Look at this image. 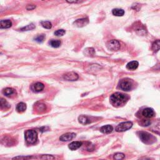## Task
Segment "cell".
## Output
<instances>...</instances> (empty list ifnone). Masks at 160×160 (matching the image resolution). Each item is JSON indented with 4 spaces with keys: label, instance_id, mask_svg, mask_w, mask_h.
<instances>
[{
    "label": "cell",
    "instance_id": "ac0fdd59",
    "mask_svg": "<svg viewBox=\"0 0 160 160\" xmlns=\"http://www.w3.org/2000/svg\"><path fill=\"white\" fill-rule=\"evenodd\" d=\"M15 93V90L11 88H6L3 90V94H5L6 96L10 97L13 95Z\"/></svg>",
    "mask_w": 160,
    "mask_h": 160
},
{
    "label": "cell",
    "instance_id": "603a6c76",
    "mask_svg": "<svg viewBox=\"0 0 160 160\" xmlns=\"http://www.w3.org/2000/svg\"><path fill=\"white\" fill-rule=\"evenodd\" d=\"M84 53L88 56H93L95 54V51L93 48H88L84 50Z\"/></svg>",
    "mask_w": 160,
    "mask_h": 160
},
{
    "label": "cell",
    "instance_id": "7c38bea8",
    "mask_svg": "<svg viewBox=\"0 0 160 160\" xmlns=\"http://www.w3.org/2000/svg\"><path fill=\"white\" fill-rule=\"evenodd\" d=\"M44 86L43 83L40 82H37L33 84L31 86V90L34 91V92H40L42 90L44 89Z\"/></svg>",
    "mask_w": 160,
    "mask_h": 160
},
{
    "label": "cell",
    "instance_id": "8992f818",
    "mask_svg": "<svg viewBox=\"0 0 160 160\" xmlns=\"http://www.w3.org/2000/svg\"><path fill=\"white\" fill-rule=\"evenodd\" d=\"M119 87L121 90L125 91H128L132 89L133 84L131 81L127 80H123L119 83Z\"/></svg>",
    "mask_w": 160,
    "mask_h": 160
},
{
    "label": "cell",
    "instance_id": "277c9868",
    "mask_svg": "<svg viewBox=\"0 0 160 160\" xmlns=\"http://www.w3.org/2000/svg\"><path fill=\"white\" fill-rule=\"evenodd\" d=\"M25 139L29 144H35L38 140V133L35 130H27L25 132Z\"/></svg>",
    "mask_w": 160,
    "mask_h": 160
},
{
    "label": "cell",
    "instance_id": "ffe728a7",
    "mask_svg": "<svg viewBox=\"0 0 160 160\" xmlns=\"http://www.w3.org/2000/svg\"><path fill=\"white\" fill-rule=\"evenodd\" d=\"M78 121L81 124H83V125H88V124H90L91 123L90 119L86 116H80L78 117Z\"/></svg>",
    "mask_w": 160,
    "mask_h": 160
},
{
    "label": "cell",
    "instance_id": "30bf717a",
    "mask_svg": "<svg viewBox=\"0 0 160 160\" xmlns=\"http://www.w3.org/2000/svg\"><path fill=\"white\" fill-rule=\"evenodd\" d=\"M76 136V134L74 133H67L61 135L60 137V140L61 141H68L72 140Z\"/></svg>",
    "mask_w": 160,
    "mask_h": 160
},
{
    "label": "cell",
    "instance_id": "7a4b0ae2",
    "mask_svg": "<svg viewBox=\"0 0 160 160\" xmlns=\"http://www.w3.org/2000/svg\"><path fill=\"white\" fill-rule=\"evenodd\" d=\"M55 158L53 155H41L34 156H18L13 158V160H53Z\"/></svg>",
    "mask_w": 160,
    "mask_h": 160
},
{
    "label": "cell",
    "instance_id": "d6a6232c",
    "mask_svg": "<svg viewBox=\"0 0 160 160\" xmlns=\"http://www.w3.org/2000/svg\"><path fill=\"white\" fill-rule=\"evenodd\" d=\"M143 123H142L143 126H148V125H150V124H151V122H150L149 121H145V120H143Z\"/></svg>",
    "mask_w": 160,
    "mask_h": 160
},
{
    "label": "cell",
    "instance_id": "e575fe53",
    "mask_svg": "<svg viewBox=\"0 0 160 160\" xmlns=\"http://www.w3.org/2000/svg\"><path fill=\"white\" fill-rule=\"evenodd\" d=\"M102 160H104V159H102Z\"/></svg>",
    "mask_w": 160,
    "mask_h": 160
},
{
    "label": "cell",
    "instance_id": "f1b7e54d",
    "mask_svg": "<svg viewBox=\"0 0 160 160\" xmlns=\"http://www.w3.org/2000/svg\"><path fill=\"white\" fill-rule=\"evenodd\" d=\"M125 155L123 153H117L116 154L114 155L113 158L115 159V160H121L123 159H124L125 158Z\"/></svg>",
    "mask_w": 160,
    "mask_h": 160
},
{
    "label": "cell",
    "instance_id": "4316f807",
    "mask_svg": "<svg viewBox=\"0 0 160 160\" xmlns=\"http://www.w3.org/2000/svg\"><path fill=\"white\" fill-rule=\"evenodd\" d=\"M35 28V25H34V24H30V25H28L27 26H26V27L22 28L20 29V30L22 31H29V30H32V29H33Z\"/></svg>",
    "mask_w": 160,
    "mask_h": 160
},
{
    "label": "cell",
    "instance_id": "9a60e30c",
    "mask_svg": "<svg viewBox=\"0 0 160 160\" xmlns=\"http://www.w3.org/2000/svg\"><path fill=\"white\" fill-rule=\"evenodd\" d=\"M81 145H82V142L73 141L70 143L69 146H68V147H69V148L71 150H72V151H74V150H76L78 148H80L81 146Z\"/></svg>",
    "mask_w": 160,
    "mask_h": 160
},
{
    "label": "cell",
    "instance_id": "52a82bcc",
    "mask_svg": "<svg viewBox=\"0 0 160 160\" xmlns=\"http://www.w3.org/2000/svg\"><path fill=\"white\" fill-rule=\"evenodd\" d=\"M108 48L111 51H118L119 50L121 47V45L120 42L118 40H113L112 41H109V43L107 44Z\"/></svg>",
    "mask_w": 160,
    "mask_h": 160
},
{
    "label": "cell",
    "instance_id": "4fadbf2b",
    "mask_svg": "<svg viewBox=\"0 0 160 160\" xmlns=\"http://www.w3.org/2000/svg\"><path fill=\"white\" fill-rule=\"evenodd\" d=\"M12 22L9 19L0 21V29H6L11 27Z\"/></svg>",
    "mask_w": 160,
    "mask_h": 160
},
{
    "label": "cell",
    "instance_id": "5b68a950",
    "mask_svg": "<svg viewBox=\"0 0 160 160\" xmlns=\"http://www.w3.org/2000/svg\"><path fill=\"white\" fill-rule=\"evenodd\" d=\"M133 126V123L131 121H125L120 123L118 125L116 126V130L118 132H124L128 131V129L131 128Z\"/></svg>",
    "mask_w": 160,
    "mask_h": 160
},
{
    "label": "cell",
    "instance_id": "ba28073f",
    "mask_svg": "<svg viewBox=\"0 0 160 160\" xmlns=\"http://www.w3.org/2000/svg\"><path fill=\"white\" fill-rule=\"evenodd\" d=\"M63 78L66 81H76L79 78V76L77 73L74 72H69L63 75Z\"/></svg>",
    "mask_w": 160,
    "mask_h": 160
},
{
    "label": "cell",
    "instance_id": "6da1fadb",
    "mask_svg": "<svg viewBox=\"0 0 160 160\" xmlns=\"http://www.w3.org/2000/svg\"><path fill=\"white\" fill-rule=\"evenodd\" d=\"M128 96L121 93H115L110 96V102L114 106L120 107L125 105L128 102Z\"/></svg>",
    "mask_w": 160,
    "mask_h": 160
},
{
    "label": "cell",
    "instance_id": "4dcf8cb0",
    "mask_svg": "<svg viewBox=\"0 0 160 160\" xmlns=\"http://www.w3.org/2000/svg\"><path fill=\"white\" fill-rule=\"evenodd\" d=\"M36 8V6L33 5H28L27 6V10H33V9H34Z\"/></svg>",
    "mask_w": 160,
    "mask_h": 160
},
{
    "label": "cell",
    "instance_id": "3957f363",
    "mask_svg": "<svg viewBox=\"0 0 160 160\" xmlns=\"http://www.w3.org/2000/svg\"><path fill=\"white\" fill-rule=\"evenodd\" d=\"M138 136L141 141L145 144H151L155 141L156 138L151 134L145 131H140L138 133Z\"/></svg>",
    "mask_w": 160,
    "mask_h": 160
},
{
    "label": "cell",
    "instance_id": "1f68e13d",
    "mask_svg": "<svg viewBox=\"0 0 160 160\" xmlns=\"http://www.w3.org/2000/svg\"><path fill=\"white\" fill-rule=\"evenodd\" d=\"M40 129V131L44 132V131H48L49 128H48V127H47V126H43V127H41V128Z\"/></svg>",
    "mask_w": 160,
    "mask_h": 160
},
{
    "label": "cell",
    "instance_id": "9c48e42d",
    "mask_svg": "<svg viewBox=\"0 0 160 160\" xmlns=\"http://www.w3.org/2000/svg\"><path fill=\"white\" fill-rule=\"evenodd\" d=\"M89 23V20H88V18H81V19H78L77 20L75 21L73 23V25H74V26H76L77 27L79 28H82L85 27L86 25H87Z\"/></svg>",
    "mask_w": 160,
    "mask_h": 160
},
{
    "label": "cell",
    "instance_id": "44dd1931",
    "mask_svg": "<svg viewBox=\"0 0 160 160\" xmlns=\"http://www.w3.org/2000/svg\"><path fill=\"white\" fill-rule=\"evenodd\" d=\"M27 110V105L24 103H19L16 106V110L19 113H23Z\"/></svg>",
    "mask_w": 160,
    "mask_h": 160
},
{
    "label": "cell",
    "instance_id": "484cf974",
    "mask_svg": "<svg viewBox=\"0 0 160 160\" xmlns=\"http://www.w3.org/2000/svg\"><path fill=\"white\" fill-rule=\"evenodd\" d=\"M42 27L46 29H51L52 27V24L50 21H43L41 22Z\"/></svg>",
    "mask_w": 160,
    "mask_h": 160
},
{
    "label": "cell",
    "instance_id": "cb8c5ba5",
    "mask_svg": "<svg viewBox=\"0 0 160 160\" xmlns=\"http://www.w3.org/2000/svg\"><path fill=\"white\" fill-rule=\"evenodd\" d=\"M61 41L58 40H51L50 41V44L51 46L52 47L57 48L60 46L61 45Z\"/></svg>",
    "mask_w": 160,
    "mask_h": 160
},
{
    "label": "cell",
    "instance_id": "836d02e7",
    "mask_svg": "<svg viewBox=\"0 0 160 160\" xmlns=\"http://www.w3.org/2000/svg\"><path fill=\"white\" fill-rule=\"evenodd\" d=\"M139 160H151V159L150 158H142Z\"/></svg>",
    "mask_w": 160,
    "mask_h": 160
},
{
    "label": "cell",
    "instance_id": "83f0119b",
    "mask_svg": "<svg viewBox=\"0 0 160 160\" xmlns=\"http://www.w3.org/2000/svg\"><path fill=\"white\" fill-rule=\"evenodd\" d=\"M44 39H45V35H43V34H42V35H38L37 37H36L34 38V40L38 42V43H42V42L44 41Z\"/></svg>",
    "mask_w": 160,
    "mask_h": 160
},
{
    "label": "cell",
    "instance_id": "d6986e66",
    "mask_svg": "<svg viewBox=\"0 0 160 160\" xmlns=\"http://www.w3.org/2000/svg\"><path fill=\"white\" fill-rule=\"evenodd\" d=\"M36 110H37V112L42 113L44 112V111L46 110V106L44 104L42 103H38L36 104Z\"/></svg>",
    "mask_w": 160,
    "mask_h": 160
},
{
    "label": "cell",
    "instance_id": "2e32d148",
    "mask_svg": "<svg viewBox=\"0 0 160 160\" xmlns=\"http://www.w3.org/2000/svg\"><path fill=\"white\" fill-rule=\"evenodd\" d=\"M138 65H139V63L138 61H133L129 62V63L127 64L126 68L129 70H135L137 69V68L138 67Z\"/></svg>",
    "mask_w": 160,
    "mask_h": 160
},
{
    "label": "cell",
    "instance_id": "7402d4cb",
    "mask_svg": "<svg viewBox=\"0 0 160 160\" xmlns=\"http://www.w3.org/2000/svg\"><path fill=\"white\" fill-rule=\"evenodd\" d=\"M112 13L113 15H115L116 16H122L125 14V11L122 9H114L112 11Z\"/></svg>",
    "mask_w": 160,
    "mask_h": 160
},
{
    "label": "cell",
    "instance_id": "d4e9b609",
    "mask_svg": "<svg viewBox=\"0 0 160 160\" xmlns=\"http://www.w3.org/2000/svg\"><path fill=\"white\" fill-rule=\"evenodd\" d=\"M159 44H160V43H159V40H157L156 41H155L154 43H153L152 50L155 52L158 51L159 50Z\"/></svg>",
    "mask_w": 160,
    "mask_h": 160
},
{
    "label": "cell",
    "instance_id": "f546056e",
    "mask_svg": "<svg viewBox=\"0 0 160 160\" xmlns=\"http://www.w3.org/2000/svg\"><path fill=\"white\" fill-rule=\"evenodd\" d=\"M65 33H66V31L64 29H58V30L56 31L54 33V34L55 36H56V37H62V36H63Z\"/></svg>",
    "mask_w": 160,
    "mask_h": 160
},
{
    "label": "cell",
    "instance_id": "5bb4252c",
    "mask_svg": "<svg viewBox=\"0 0 160 160\" xmlns=\"http://www.w3.org/2000/svg\"><path fill=\"white\" fill-rule=\"evenodd\" d=\"M11 107L10 104L3 98L0 97V109L1 110H7Z\"/></svg>",
    "mask_w": 160,
    "mask_h": 160
},
{
    "label": "cell",
    "instance_id": "8fae6325",
    "mask_svg": "<svg viewBox=\"0 0 160 160\" xmlns=\"http://www.w3.org/2000/svg\"><path fill=\"white\" fill-rule=\"evenodd\" d=\"M142 115L143 116H145L147 118H152L155 116V113L154 110L152 108H147L143 110Z\"/></svg>",
    "mask_w": 160,
    "mask_h": 160
},
{
    "label": "cell",
    "instance_id": "e0dca14e",
    "mask_svg": "<svg viewBox=\"0 0 160 160\" xmlns=\"http://www.w3.org/2000/svg\"><path fill=\"white\" fill-rule=\"evenodd\" d=\"M113 126L111 125L103 126L100 128V131L105 134H109L110 133H112L113 131Z\"/></svg>",
    "mask_w": 160,
    "mask_h": 160
}]
</instances>
